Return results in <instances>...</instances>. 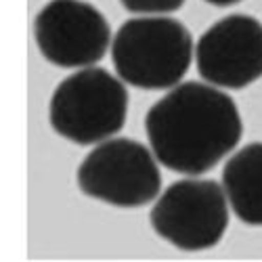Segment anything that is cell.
Wrapping results in <instances>:
<instances>
[{
  "mask_svg": "<svg viewBox=\"0 0 262 262\" xmlns=\"http://www.w3.org/2000/svg\"><path fill=\"white\" fill-rule=\"evenodd\" d=\"M78 187L86 198L116 208H141L162 189L158 158L135 139H107L78 166Z\"/></svg>",
  "mask_w": 262,
  "mask_h": 262,
  "instance_id": "obj_4",
  "label": "cell"
},
{
  "mask_svg": "<svg viewBox=\"0 0 262 262\" xmlns=\"http://www.w3.org/2000/svg\"><path fill=\"white\" fill-rule=\"evenodd\" d=\"M122 7L137 15H166L179 11L185 0H120Z\"/></svg>",
  "mask_w": 262,
  "mask_h": 262,
  "instance_id": "obj_9",
  "label": "cell"
},
{
  "mask_svg": "<svg viewBox=\"0 0 262 262\" xmlns=\"http://www.w3.org/2000/svg\"><path fill=\"white\" fill-rule=\"evenodd\" d=\"M38 51L57 68H91L112 45L105 15L84 0H51L34 19Z\"/></svg>",
  "mask_w": 262,
  "mask_h": 262,
  "instance_id": "obj_6",
  "label": "cell"
},
{
  "mask_svg": "<svg viewBox=\"0 0 262 262\" xmlns=\"http://www.w3.org/2000/svg\"><path fill=\"white\" fill-rule=\"evenodd\" d=\"M128 116L124 80L103 68H82L65 78L51 97L53 130L76 145H97L118 135Z\"/></svg>",
  "mask_w": 262,
  "mask_h": 262,
  "instance_id": "obj_3",
  "label": "cell"
},
{
  "mask_svg": "<svg viewBox=\"0 0 262 262\" xmlns=\"http://www.w3.org/2000/svg\"><path fill=\"white\" fill-rule=\"evenodd\" d=\"M208 5H214V7H231V5H237L242 0H206Z\"/></svg>",
  "mask_w": 262,
  "mask_h": 262,
  "instance_id": "obj_10",
  "label": "cell"
},
{
  "mask_svg": "<svg viewBox=\"0 0 262 262\" xmlns=\"http://www.w3.org/2000/svg\"><path fill=\"white\" fill-rule=\"evenodd\" d=\"M223 189L239 221L262 227V143H250L229 158Z\"/></svg>",
  "mask_w": 262,
  "mask_h": 262,
  "instance_id": "obj_8",
  "label": "cell"
},
{
  "mask_svg": "<svg viewBox=\"0 0 262 262\" xmlns=\"http://www.w3.org/2000/svg\"><path fill=\"white\" fill-rule=\"evenodd\" d=\"M149 223L162 239L185 252L214 248L229 227V200L212 179L172 183L151 208Z\"/></svg>",
  "mask_w": 262,
  "mask_h": 262,
  "instance_id": "obj_5",
  "label": "cell"
},
{
  "mask_svg": "<svg viewBox=\"0 0 262 262\" xmlns=\"http://www.w3.org/2000/svg\"><path fill=\"white\" fill-rule=\"evenodd\" d=\"M118 78L143 91L174 89L193 61V36L183 21L164 15L135 17L112 40Z\"/></svg>",
  "mask_w": 262,
  "mask_h": 262,
  "instance_id": "obj_2",
  "label": "cell"
},
{
  "mask_svg": "<svg viewBox=\"0 0 262 262\" xmlns=\"http://www.w3.org/2000/svg\"><path fill=\"white\" fill-rule=\"evenodd\" d=\"M145 130L160 164L198 177L239 145L244 122L227 93L204 82H185L149 107Z\"/></svg>",
  "mask_w": 262,
  "mask_h": 262,
  "instance_id": "obj_1",
  "label": "cell"
},
{
  "mask_svg": "<svg viewBox=\"0 0 262 262\" xmlns=\"http://www.w3.org/2000/svg\"><path fill=\"white\" fill-rule=\"evenodd\" d=\"M200 76L221 89L239 91L262 78V24L252 15H227L195 45Z\"/></svg>",
  "mask_w": 262,
  "mask_h": 262,
  "instance_id": "obj_7",
  "label": "cell"
}]
</instances>
